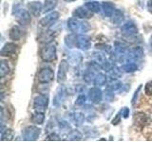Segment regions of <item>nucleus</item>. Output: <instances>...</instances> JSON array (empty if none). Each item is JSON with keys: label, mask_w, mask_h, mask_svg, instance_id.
I'll return each mask as SVG.
<instances>
[{"label": "nucleus", "mask_w": 152, "mask_h": 142, "mask_svg": "<svg viewBox=\"0 0 152 142\" xmlns=\"http://www.w3.org/2000/svg\"><path fill=\"white\" fill-rule=\"evenodd\" d=\"M13 138V132L11 129H7L2 132L1 140H12Z\"/></svg>", "instance_id": "nucleus-28"}, {"label": "nucleus", "mask_w": 152, "mask_h": 142, "mask_svg": "<svg viewBox=\"0 0 152 142\" xmlns=\"http://www.w3.org/2000/svg\"><path fill=\"white\" fill-rule=\"evenodd\" d=\"M135 118H137V122L139 123V124H144L146 121V117L144 113H139V114H136L135 115Z\"/></svg>", "instance_id": "nucleus-32"}, {"label": "nucleus", "mask_w": 152, "mask_h": 142, "mask_svg": "<svg viewBox=\"0 0 152 142\" xmlns=\"http://www.w3.org/2000/svg\"><path fill=\"white\" fill-rule=\"evenodd\" d=\"M76 47H78L81 50L87 51L91 47V42L89 37L84 34L77 35V41H76Z\"/></svg>", "instance_id": "nucleus-7"}, {"label": "nucleus", "mask_w": 152, "mask_h": 142, "mask_svg": "<svg viewBox=\"0 0 152 142\" xmlns=\"http://www.w3.org/2000/svg\"><path fill=\"white\" fill-rule=\"evenodd\" d=\"M68 61L70 64L77 65L79 63H81V61H82V55L77 51H71L68 55Z\"/></svg>", "instance_id": "nucleus-16"}, {"label": "nucleus", "mask_w": 152, "mask_h": 142, "mask_svg": "<svg viewBox=\"0 0 152 142\" xmlns=\"http://www.w3.org/2000/svg\"><path fill=\"white\" fill-rule=\"evenodd\" d=\"M13 15L16 17L17 21L20 24H22V25H28V24L31 22V14L27 9L14 6Z\"/></svg>", "instance_id": "nucleus-2"}, {"label": "nucleus", "mask_w": 152, "mask_h": 142, "mask_svg": "<svg viewBox=\"0 0 152 142\" xmlns=\"http://www.w3.org/2000/svg\"><path fill=\"white\" fill-rule=\"evenodd\" d=\"M86 101H87V97H86V95L81 93L79 96L76 99V101H75V105H78V106H81V105H84L86 103Z\"/></svg>", "instance_id": "nucleus-30"}, {"label": "nucleus", "mask_w": 152, "mask_h": 142, "mask_svg": "<svg viewBox=\"0 0 152 142\" xmlns=\"http://www.w3.org/2000/svg\"><path fill=\"white\" fill-rule=\"evenodd\" d=\"M65 1H66V2H73V1H75V0H65Z\"/></svg>", "instance_id": "nucleus-39"}, {"label": "nucleus", "mask_w": 152, "mask_h": 142, "mask_svg": "<svg viewBox=\"0 0 152 142\" xmlns=\"http://www.w3.org/2000/svg\"><path fill=\"white\" fill-rule=\"evenodd\" d=\"M41 130L39 128H37L36 126H28L22 132V135L24 140H28V141H32V140H36L40 135Z\"/></svg>", "instance_id": "nucleus-3"}, {"label": "nucleus", "mask_w": 152, "mask_h": 142, "mask_svg": "<svg viewBox=\"0 0 152 142\" xmlns=\"http://www.w3.org/2000/svg\"><path fill=\"white\" fill-rule=\"evenodd\" d=\"M44 120H45L44 113H41V112H37L35 115H33L31 117V121L34 123V124H43Z\"/></svg>", "instance_id": "nucleus-25"}, {"label": "nucleus", "mask_w": 152, "mask_h": 142, "mask_svg": "<svg viewBox=\"0 0 152 142\" xmlns=\"http://www.w3.org/2000/svg\"><path fill=\"white\" fill-rule=\"evenodd\" d=\"M60 14L59 12H51L50 13L47 14V15L42 18L40 22H39V25L43 28H48V27H50L52 26L53 24H55V22L59 19Z\"/></svg>", "instance_id": "nucleus-6"}, {"label": "nucleus", "mask_w": 152, "mask_h": 142, "mask_svg": "<svg viewBox=\"0 0 152 142\" xmlns=\"http://www.w3.org/2000/svg\"><path fill=\"white\" fill-rule=\"evenodd\" d=\"M57 6V0H45L44 6H43V12H49L53 11Z\"/></svg>", "instance_id": "nucleus-22"}, {"label": "nucleus", "mask_w": 152, "mask_h": 142, "mask_svg": "<svg viewBox=\"0 0 152 142\" xmlns=\"http://www.w3.org/2000/svg\"><path fill=\"white\" fill-rule=\"evenodd\" d=\"M129 113H130V111H129V109H128L127 107H124V108L122 109V110H121L122 117H123L124 118H127L128 116H129Z\"/></svg>", "instance_id": "nucleus-35"}, {"label": "nucleus", "mask_w": 152, "mask_h": 142, "mask_svg": "<svg viewBox=\"0 0 152 142\" xmlns=\"http://www.w3.org/2000/svg\"><path fill=\"white\" fill-rule=\"evenodd\" d=\"M121 69L124 71V72L131 73L138 69V66L135 64V62H126V63H125L121 66Z\"/></svg>", "instance_id": "nucleus-19"}, {"label": "nucleus", "mask_w": 152, "mask_h": 142, "mask_svg": "<svg viewBox=\"0 0 152 142\" xmlns=\"http://www.w3.org/2000/svg\"><path fill=\"white\" fill-rule=\"evenodd\" d=\"M69 138L71 139V140H79V139H81L82 138V135H81V133L79 132V131H72L70 133V135H69Z\"/></svg>", "instance_id": "nucleus-33"}, {"label": "nucleus", "mask_w": 152, "mask_h": 142, "mask_svg": "<svg viewBox=\"0 0 152 142\" xmlns=\"http://www.w3.org/2000/svg\"><path fill=\"white\" fill-rule=\"evenodd\" d=\"M64 93H65V91L61 88H59L58 91L56 92V95L54 97V104L55 105H58V104L62 101V99H64Z\"/></svg>", "instance_id": "nucleus-27"}, {"label": "nucleus", "mask_w": 152, "mask_h": 142, "mask_svg": "<svg viewBox=\"0 0 152 142\" xmlns=\"http://www.w3.org/2000/svg\"><path fill=\"white\" fill-rule=\"evenodd\" d=\"M88 97L92 103H99L103 99V92L101 91V89L98 88V86H95L89 89Z\"/></svg>", "instance_id": "nucleus-8"}, {"label": "nucleus", "mask_w": 152, "mask_h": 142, "mask_svg": "<svg viewBox=\"0 0 152 142\" xmlns=\"http://www.w3.org/2000/svg\"><path fill=\"white\" fill-rule=\"evenodd\" d=\"M28 11H30V12L33 16H39L41 12H43L42 4L38 1H32L31 3H28Z\"/></svg>", "instance_id": "nucleus-12"}, {"label": "nucleus", "mask_w": 152, "mask_h": 142, "mask_svg": "<svg viewBox=\"0 0 152 142\" xmlns=\"http://www.w3.org/2000/svg\"><path fill=\"white\" fill-rule=\"evenodd\" d=\"M48 140H59L60 139V137H59V135H57V134H51V135H50L49 136H48V138H47Z\"/></svg>", "instance_id": "nucleus-36"}, {"label": "nucleus", "mask_w": 152, "mask_h": 142, "mask_svg": "<svg viewBox=\"0 0 152 142\" xmlns=\"http://www.w3.org/2000/svg\"><path fill=\"white\" fill-rule=\"evenodd\" d=\"M85 6L92 12H99L102 11V5L100 4L99 2H97V1L88 2V3H86Z\"/></svg>", "instance_id": "nucleus-21"}, {"label": "nucleus", "mask_w": 152, "mask_h": 142, "mask_svg": "<svg viewBox=\"0 0 152 142\" xmlns=\"http://www.w3.org/2000/svg\"><path fill=\"white\" fill-rule=\"evenodd\" d=\"M68 69H69V63L66 61H65V60L62 61L60 65H59L58 74H57V78H58V82L59 83H63L64 80H66Z\"/></svg>", "instance_id": "nucleus-11"}, {"label": "nucleus", "mask_w": 152, "mask_h": 142, "mask_svg": "<svg viewBox=\"0 0 152 142\" xmlns=\"http://www.w3.org/2000/svg\"><path fill=\"white\" fill-rule=\"evenodd\" d=\"M10 71V67H9V64L6 63V62L2 61L1 62V66H0V77L4 78Z\"/></svg>", "instance_id": "nucleus-26"}, {"label": "nucleus", "mask_w": 152, "mask_h": 142, "mask_svg": "<svg viewBox=\"0 0 152 142\" xmlns=\"http://www.w3.org/2000/svg\"><path fill=\"white\" fill-rule=\"evenodd\" d=\"M141 88H142V85H140L139 88H138V89L136 90V91H135L134 96H133V98H132V104H134V103H135V101H136V98H137V96H138V94H139Z\"/></svg>", "instance_id": "nucleus-37"}, {"label": "nucleus", "mask_w": 152, "mask_h": 142, "mask_svg": "<svg viewBox=\"0 0 152 142\" xmlns=\"http://www.w3.org/2000/svg\"><path fill=\"white\" fill-rule=\"evenodd\" d=\"M16 47H17L16 45L13 44V43H7V44L2 47L1 55L2 56H10V55L13 54L16 50Z\"/></svg>", "instance_id": "nucleus-17"}, {"label": "nucleus", "mask_w": 152, "mask_h": 142, "mask_svg": "<svg viewBox=\"0 0 152 142\" xmlns=\"http://www.w3.org/2000/svg\"><path fill=\"white\" fill-rule=\"evenodd\" d=\"M81 26V21L75 17H71L68 20V28L71 32H79Z\"/></svg>", "instance_id": "nucleus-14"}, {"label": "nucleus", "mask_w": 152, "mask_h": 142, "mask_svg": "<svg viewBox=\"0 0 152 142\" xmlns=\"http://www.w3.org/2000/svg\"><path fill=\"white\" fill-rule=\"evenodd\" d=\"M112 23L113 24H121L124 20V13L120 9H115V12L112 14Z\"/></svg>", "instance_id": "nucleus-23"}, {"label": "nucleus", "mask_w": 152, "mask_h": 142, "mask_svg": "<svg viewBox=\"0 0 152 142\" xmlns=\"http://www.w3.org/2000/svg\"><path fill=\"white\" fill-rule=\"evenodd\" d=\"M102 11L104 16L111 17L114 12H115V7H114V5L110 2H104L102 4Z\"/></svg>", "instance_id": "nucleus-15"}, {"label": "nucleus", "mask_w": 152, "mask_h": 142, "mask_svg": "<svg viewBox=\"0 0 152 142\" xmlns=\"http://www.w3.org/2000/svg\"><path fill=\"white\" fill-rule=\"evenodd\" d=\"M76 41H77V35L76 34H70L66 36L65 38V43L69 47L76 46Z\"/></svg>", "instance_id": "nucleus-24"}, {"label": "nucleus", "mask_w": 152, "mask_h": 142, "mask_svg": "<svg viewBox=\"0 0 152 142\" xmlns=\"http://www.w3.org/2000/svg\"><path fill=\"white\" fill-rule=\"evenodd\" d=\"M107 76L104 73H98L95 77L94 80H93V84L95 86H103L107 83Z\"/></svg>", "instance_id": "nucleus-20"}, {"label": "nucleus", "mask_w": 152, "mask_h": 142, "mask_svg": "<svg viewBox=\"0 0 152 142\" xmlns=\"http://www.w3.org/2000/svg\"><path fill=\"white\" fill-rule=\"evenodd\" d=\"M22 35H23V31L19 26H13L9 33L10 38L13 41H18L19 39H21Z\"/></svg>", "instance_id": "nucleus-13"}, {"label": "nucleus", "mask_w": 152, "mask_h": 142, "mask_svg": "<svg viewBox=\"0 0 152 142\" xmlns=\"http://www.w3.org/2000/svg\"><path fill=\"white\" fill-rule=\"evenodd\" d=\"M146 8L148 9L149 12H152V0H148L146 4Z\"/></svg>", "instance_id": "nucleus-38"}, {"label": "nucleus", "mask_w": 152, "mask_h": 142, "mask_svg": "<svg viewBox=\"0 0 152 142\" xmlns=\"http://www.w3.org/2000/svg\"><path fill=\"white\" fill-rule=\"evenodd\" d=\"M123 87V83L117 78H111L107 83V88L112 90V91H117Z\"/></svg>", "instance_id": "nucleus-18"}, {"label": "nucleus", "mask_w": 152, "mask_h": 142, "mask_svg": "<svg viewBox=\"0 0 152 142\" xmlns=\"http://www.w3.org/2000/svg\"><path fill=\"white\" fill-rule=\"evenodd\" d=\"M85 120V116L82 113H75L74 114V122L75 125L77 126H81L84 123Z\"/></svg>", "instance_id": "nucleus-29"}, {"label": "nucleus", "mask_w": 152, "mask_h": 142, "mask_svg": "<svg viewBox=\"0 0 152 142\" xmlns=\"http://www.w3.org/2000/svg\"><path fill=\"white\" fill-rule=\"evenodd\" d=\"M48 104H49V98L46 95H39V96L34 99L33 108L35 109L36 112L44 113L47 110Z\"/></svg>", "instance_id": "nucleus-5"}, {"label": "nucleus", "mask_w": 152, "mask_h": 142, "mask_svg": "<svg viewBox=\"0 0 152 142\" xmlns=\"http://www.w3.org/2000/svg\"><path fill=\"white\" fill-rule=\"evenodd\" d=\"M40 56L43 61L52 62L56 59V46L53 43L47 44L40 51Z\"/></svg>", "instance_id": "nucleus-1"}, {"label": "nucleus", "mask_w": 152, "mask_h": 142, "mask_svg": "<svg viewBox=\"0 0 152 142\" xmlns=\"http://www.w3.org/2000/svg\"><path fill=\"white\" fill-rule=\"evenodd\" d=\"M73 16L81 19H88L92 17V12H90L87 7H79L73 12Z\"/></svg>", "instance_id": "nucleus-10"}, {"label": "nucleus", "mask_w": 152, "mask_h": 142, "mask_svg": "<svg viewBox=\"0 0 152 142\" xmlns=\"http://www.w3.org/2000/svg\"><path fill=\"white\" fill-rule=\"evenodd\" d=\"M90 28V26L88 22L86 21H82L81 22V26H80V30H79V33H86L87 31L89 30Z\"/></svg>", "instance_id": "nucleus-31"}, {"label": "nucleus", "mask_w": 152, "mask_h": 142, "mask_svg": "<svg viewBox=\"0 0 152 142\" xmlns=\"http://www.w3.org/2000/svg\"><path fill=\"white\" fill-rule=\"evenodd\" d=\"M54 78L53 70L50 67H43L37 74V80L41 83H49Z\"/></svg>", "instance_id": "nucleus-4"}, {"label": "nucleus", "mask_w": 152, "mask_h": 142, "mask_svg": "<svg viewBox=\"0 0 152 142\" xmlns=\"http://www.w3.org/2000/svg\"><path fill=\"white\" fill-rule=\"evenodd\" d=\"M150 46H151V49H152V36H151V39H150Z\"/></svg>", "instance_id": "nucleus-40"}, {"label": "nucleus", "mask_w": 152, "mask_h": 142, "mask_svg": "<svg viewBox=\"0 0 152 142\" xmlns=\"http://www.w3.org/2000/svg\"><path fill=\"white\" fill-rule=\"evenodd\" d=\"M145 92L146 95H148V96H151L152 97V80L148 82L145 86Z\"/></svg>", "instance_id": "nucleus-34"}, {"label": "nucleus", "mask_w": 152, "mask_h": 142, "mask_svg": "<svg viewBox=\"0 0 152 142\" xmlns=\"http://www.w3.org/2000/svg\"><path fill=\"white\" fill-rule=\"evenodd\" d=\"M121 30L124 34H126L127 36H132L137 34L138 32V28L135 25V23H133L132 21H127L125 23L121 28Z\"/></svg>", "instance_id": "nucleus-9"}]
</instances>
